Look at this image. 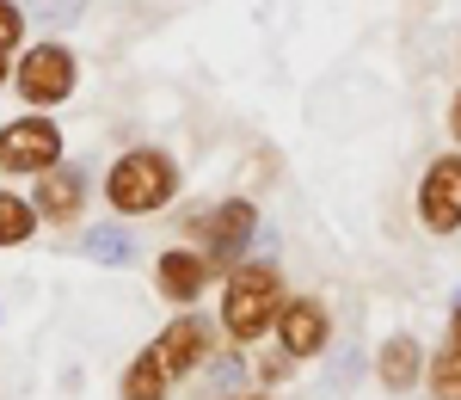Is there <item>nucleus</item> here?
<instances>
[{
  "label": "nucleus",
  "instance_id": "obj_1",
  "mask_svg": "<svg viewBox=\"0 0 461 400\" xmlns=\"http://www.w3.org/2000/svg\"><path fill=\"white\" fill-rule=\"evenodd\" d=\"M178 197V167L167 148H130L105 173V204L117 216H154Z\"/></svg>",
  "mask_w": 461,
  "mask_h": 400
},
{
  "label": "nucleus",
  "instance_id": "obj_2",
  "mask_svg": "<svg viewBox=\"0 0 461 400\" xmlns=\"http://www.w3.org/2000/svg\"><path fill=\"white\" fill-rule=\"evenodd\" d=\"M284 277L277 265H234L228 284H221V332L234 345H258L265 332L277 327V308H284Z\"/></svg>",
  "mask_w": 461,
  "mask_h": 400
},
{
  "label": "nucleus",
  "instance_id": "obj_3",
  "mask_svg": "<svg viewBox=\"0 0 461 400\" xmlns=\"http://www.w3.org/2000/svg\"><path fill=\"white\" fill-rule=\"evenodd\" d=\"M19 99L32 111H56L74 99V80H80V62H74L68 43H37V50H25V62H19Z\"/></svg>",
  "mask_w": 461,
  "mask_h": 400
},
{
  "label": "nucleus",
  "instance_id": "obj_4",
  "mask_svg": "<svg viewBox=\"0 0 461 400\" xmlns=\"http://www.w3.org/2000/svg\"><path fill=\"white\" fill-rule=\"evenodd\" d=\"M50 167H62V130H56L43 111L0 123V173L37 179V173H50Z\"/></svg>",
  "mask_w": 461,
  "mask_h": 400
},
{
  "label": "nucleus",
  "instance_id": "obj_5",
  "mask_svg": "<svg viewBox=\"0 0 461 400\" xmlns=\"http://www.w3.org/2000/svg\"><path fill=\"white\" fill-rule=\"evenodd\" d=\"M277 345H284L289 358L302 364V358H320L326 351V339H332V314H326V302L314 295H284V308H277Z\"/></svg>",
  "mask_w": 461,
  "mask_h": 400
},
{
  "label": "nucleus",
  "instance_id": "obj_6",
  "mask_svg": "<svg viewBox=\"0 0 461 400\" xmlns=\"http://www.w3.org/2000/svg\"><path fill=\"white\" fill-rule=\"evenodd\" d=\"M419 222L430 234H456L461 228V154H443L425 167V185H419Z\"/></svg>",
  "mask_w": 461,
  "mask_h": 400
},
{
  "label": "nucleus",
  "instance_id": "obj_7",
  "mask_svg": "<svg viewBox=\"0 0 461 400\" xmlns=\"http://www.w3.org/2000/svg\"><path fill=\"white\" fill-rule=\"evenodd\" d=\"M154 358H160V369L167 376H191V369H203V358H210V321L203 314H173L167 327L154 332V345H148Z\"/></svg>",
  "mask_w": 461,
  "mask_h": 400
},
{
  "label": "nucleus",
  "instance_id": "obj_8",
  "mask_svg": "<svg viewBox=\"0 0 461 400\" xmlns=\"http://www.w3.org/2000/svg\"><path fill=\"white\" fill-rule=\"evenodd\" d=\"M252 228H258V210H252L247 197H228V204H215L203 222H191V234L203 241V253H210L215 265H228V259L240 253L252 241Z\"/></svg>",
  "mask_w": 461,
  "mask_h": 400
},
{
  "label": "nucleus",
  "instance_id": "obj_9",
  "mask_svg": "<svg viewBox=\"0 0 461 400\" xmlns=\"http://www.w3.org/2000/svg\"><path fill=\"white\" fill-rule=\"evenodd\" d=\"M210 277H215V259L197 253V247H167V253L154 259V284H160V295L173 308H191L197 295L210 290Z\"/></svg>",
  "mask_w": 461,
  "mask_h": 400
},
{
  "label": "nucleus",
  "instance_id": "obj_10",
  "mask_svg": "<svg viewBox=\"0 0 461 400\" xmlns=\"http://www.w3.org/2000/svg\"><path fill=\"white\" fill-rule=\"evenodd\" d=\"M80 210H86V179H80L74 167H50V173H37V222L68 228V222H80Z\"/></svg>",
  "mask_w": 461,
  "mask_h": 400
},
{
  "label": "nucleus",
  "instance_id": "obj_11",
  "mask_svg": "<svg viewBox=\"0 0 461 400\" xmlns=\"http://www.w3.org/2000/svg\"><path fill=\"white\" fill-rule=\"evenodd\" d=\"M419 345H412V339H406V332H400V339H388V345H382V358H375V376H382V388H393V395H406V388H412V382H419Z\"/></svg>",
  "mask_w": 461,
  "mask_h": 400
},
{
  "label": "nucleus",
  "instance_id": "obj_12",
  "mask_svg": "<svg viewBox=\"0 0 461 400\" xmlns=\"http://www.w3.org/2000/svg\"><path fill=\"white\" fill-rule=\"evenodd\" d=\"M37 234V204H25L19 191L0 185V247H25Z\"/></svg>",
  "mask_w": 461,
  "mask_h": 400
},
{
  "label": "nucleus",
  "instance_id": "obj_13",
  "mask_svg": "<svg viewBox=\"0 0 461 400\" xmlns=\"http://www.w3.org/2000/svg\"><path fill=\"white\" fill-rule=\"evenodd\" d=\"M167 388H173V376L160 369L154 351H142L136 364L123 369V400H167Z\"/></svg>",
  "mask_w": 461,
  "mask_h": 400
},
{
  "label": "nucleus",
  "instance_id": "obj_14",
  "mask_svg": "<svg viewBox=\"0 0 461 400\" xmlns=\"http://www.w3.org/2000/svg\"><path fill=\"white\" fill-rule=\"evenodd\" d=\"M425 376H430V400H461V351L456 345H443Z\"/></svg>",
  "mask_w": 461,
  "mask_h": 400
},
{
  "label": "nucleus",
  "instance_id": "obj_15",
  "mask_svg": "<svg viewBox=\"0 0 461 400\" xmlns=\"http://www.w3.org/2000/svg\"><path fill=\"white\" fill-rule=\"evenodd\" d=\"M19 37H25V13H19L13 0H0V56H13Z\"/></svg>",
  "mask_w": 461,
  "mask_h": 400
},
{
  "label": "nucleus",
  "instance_id": "obj_16",
  "mask_svg": "<svg viewBox=\"0 0 461 400\" xmlns=\"http://www.w3.org/2000/svg\"><path fill=\"white\" fill-rule=\"evenodd\" d=\"M449 345H456V351H461V308H456V332H449Z\"/></svg>",
  "mask_w": 461,
  "mask_h": 400
},
{
  "label": "nucleus",
  "instance_id": "obj_17",
  "mask_svg": "<svg viewBox=\"0 0 461 400\" xmlns=\"http://www.w3.org/2000/svg\"><path fill=\"white\" fill-rule=\"evenodd\" d=\"M449 123H456V136H461V93H456V111H449Z\"/></svg>",
  "mask_w": 461,
  "mask_h": 400
},
{
  "label": "nucleus",
  "instance_id": "obj_18",
  "mask_svg": "<svg viewBox=\"0 0 461 400\" xmlns=\"http://www.w3.org/2000/svg\"><path fill=\"white\" fill-rule=\"evenodd\" d=\"M6 74H13V68H6V56H0V86H6Z\"/></svg>",
  "mask_w": 461,
  "mask_h": 400
},
{
  "label": "nucleus",
  "instance_id": "obj_19",
  "mask_svg": "<svg viewBox=\"0 0 461 400\" xmlns=\"http://www.w3.org/2000/svg\"><path fill=\"white\" fill-rule=\"evenodd\" d=\"M247 400H258V395H247Z\"/></svg>",
  "mask_w": 461,
  "mask_h": 400
}]
</instances>
